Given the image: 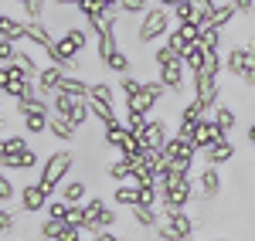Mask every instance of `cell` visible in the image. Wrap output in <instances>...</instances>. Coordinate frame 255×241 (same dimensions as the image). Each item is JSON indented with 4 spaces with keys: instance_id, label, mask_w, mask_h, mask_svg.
<instances>
[{
    "instance_id": "cell-1",
    "label": "cell",
    "mask_w": 255,
    "mask_h": 241,
    "mask_svg": "<svg viewBox=\"0 0 255 241\" xmlns=\"http://www.w3.org/2000/svg\"><path fill=\"white\" fill-rule=\"evenodd\" d=\"M160 190V211H187V204L197 197V187L191 177H177L170 170H163L157 177Z\"/></svg>"
},
{
    "instance_id": "cell-2",
    "label": "cell",
    "mask_w": 255,
    "mask_h": 241,
    "mask_svg": "<svg viewBox=\"0 0 255 241\" xmlns=\"http://www.w3.org/2000/svg\"><path fill=\"white\" fill-rule=\"evenodd\" d=\"M170 24H177L174 20V10H167V7H150L143 17H139V24H136V31H133V41L136 44H153V41H160V38H167L174 27Z\"/></svg>"
},
{
    "instance_id": "cell-3",
    "label": "cell",
    "mask_w": 255,
    "mask_h": 241,
    "mask_svg": "<svg viewBox=\"0 0 255 241\" xmlns=\"http://www.w3.org/2000/svg\"><path fill=\"white\" fill-rule=\"evenodd\" d=\"M72 166H75L72 150H55V153H48V160H44V166H41L38 183H44V190H48L51 197H58V187L68 180Z\"/></svg>"
},
{
    "instance_id": "cell-4",
    "label": "cell",
    "mask_w": 255,
    "mask_h": 241,
    "mask_svg": "<svg viewBox=\"0 0 255 241\" xmlns=\"http://www.w3.org/2000/svg\"><path fill=\"white\" fill-rule=\"evenodd\" d=\"M153 231H157V241H191V235L197 231V221L187 211H163V221Z\"/></svg>"
},
{
    "instance_id": "cell-5",
    "label": "cell",
    "mask_w": 255,
    "mask_h": 241,
    "mask_svg": "<svg viewBox=\"0 0 255 241\" xmlns=\"http://www.w3.org/2000/svg\"><path fill=\"white\" fill-rule=\"evenodd\" d=\"M85 214H89V224H85V231L96 238V235H102V231H113L119 221V214L109 207V204L102 201V197H89L85 201Z\"/></svg>"
},
{
    "instance_id": "cell-6",
    "label": "cell",
    "mask_w": 255,
    "mask_h": 241,
    "mask_svg": "<svg viewBox=\"0 0 255 241\" xmlns=\"http://www.w3.org/2000/svg\"><path fill=\"white\" fill-rule=\"evenodd\" d=\"M167 95V88H163V81L160 79H146L143 81V88H139V95H133L129 102H123L126 105V112H139V116H150L153 109L160 105V99Z\"/></svg>"
},
{
    "instance_id": "cell-7",
    "label": "cell",
    "mask_w": 255,
    "mask_h": 241,
    "mask_svg": "<svg viewBox=\"0 0 255 241\" xmlns=\"http://www.w3.org/2000/svg\"><path fill=\"white\" fill-rule=\"evenodd\" d=\"M221 190H225V177H221V170L218 166H201V173H197V204H211L221 197Z\"/></svg>"
},
{
    "instance_id": "cell-8",
    "label": "cell",
    "mask_w": 255,
    "mask_h": 241,
    "mask_svg": "<svg viewBox=\"0 0 255 241\" xmlns=\"http://www.w3.org/2000/svg\"><path fill=\"white\" fill-rule=\"evenodd\" d=\"M157 79L163 81V88L170 92V95H187V68H184V61L177 58L170 61V65H163V68H157Z\"/></svg>"
},
{
    "instance_id": "cell-9",
    "label": "cell",
    "mask_w": 255,
    "mask_h": 241,
    "mask_svg": "<svg viewBox=\"0 0 255 241\" xmlns=\"http://www.w3.org/2000/svg\"><path fill=\"white\" fill-rule=\"evenodd\" d=\"M191 95L197 102H204L208 109H215L218 99H221V81L211 79V75H204V72H197L194 79H191Z\"/></svg>"
},
{
    "instance_id": "cell-10",
    "label": "cell",
    "mask_w": 255,
    "mask_h": 241,
    "mask_svg": "<svg viewBox=\"0 0 255 241\" xmlns=\"http://www.w3.org/2000/svg\"><path fill=\"white\" fill-rule=\"evenodd\" d=\"M51 201V194L44 190V183H27L20 187V214H44V207Z\"/></svg>"
},
{
    "instance_id": "cell-11",
    "label": "cell",
    "mask_w": 255,
    "mask_h": 241,
    "mask_svg": "<svg viewBox=\"0 0 255 241\" xmlns=\"http://www.w3.org/2000/svg\"><path fill=\"white\" fill-rule=\"evenodd\" d=\"M170 136H174V133H170L167 119H160V116H150L146 129H143V136H136V140L143 143V150H163Z\"/></svg>"
},
{
    "instance_id": "cell-12",
    "label": "cell",
    "mask_w": 255,
    "mask_h": 241,
    "mask_svg": "<svg viewBox=\"0 0 255 241\" xmlns=\"http://www.w3.org/2000/svg\"><path fill=\"white\" fill-rule=\"evenodd\" d=\"M221 140H232V136H225V133H221V126H218L211 116H204V119L194 126V146H197V153L211 150V146L221 143Z\"/></svg>"
},
{
    "instance_id": "cell-13",
    "label": "cell",
    "mask_w": 255,
    "mask_h": 241,
    "mask_svg": "<svg viewBox=\"0 0 255 241\" xmlns=\"http://www.w3.org/2000/svg\"><path fill=\"white\" fill-rule=\"evenodd\" d=\"M249 58H252V51L242 44V41H235V44H228V51H225V72L232 75V79H245V68H249Z\"/></svg>"
},
{
    "instance_id": "cell-14",
    "label": "cell",
    "mask_w": 255,
    "mask_h": 241,
    "mask_svg": "<svg viewBox=\"0 0 255 241\" xmlns=\"http://www.w3.org/2000/svg\"><path fill=\"white\" fill-rule=\"evenodd\" d=\"M61 75H65V68H58V65H48V68H41V72H38V79H34V88H38L44 99H51V95L58 92Z\"/></svg>"
},
{
    "instance_id": "cell-15",
    "label": "cell",
    "mask_w": 255,
    "mask_h": 241,
    "mask_svg": "<svg viewBox=\"0 0 255 241\" xmlns=\"http://www.w3.org/2000/svg\"><path fill=\"white\" fill-rule=\"evenodd\" d=\"M235 160V143L232 140H221V143H215L211 150H204V166H225V163H232Z\"/></svg>"
},
{
    "instance_id": "cell-16",
    "label": "cell",
    "mask_w": 255,
    "mask_h": 241,
    "mask_svg": "<svg viewBox=\"0 0 255 241\" xmlns=\"http://www.w3.org/2000/svg\"><path fill=\"white\" fill-rule=\"evenodd\" d=\"M85 190H89V183L82 180V177H68L58 187V197L65 204H85Z\"/></svg>"
},
{
    "instance_id": "cell-17",
    "label": "cell",
    "mask_w": 255,
    "mask_h": 241,
    "mask_svg": "<svg viewBox=\"0 0 255 241\" xmlns=\"http://www.w3.org/2000/svg\"><path fill=\"white\" fill-rule=\"evenodd\" d=\"M27 41H34L41 51H51L58 38L48 31V24H44V20H27Z\"/></svg>"
},
{
    "instance_id": "cell-18",
    "label": "cell",
    "mask_w": 255,
    "mask_h": 241,
    "mask_svg": "<svg viewBox=\"0 0 255 241\" xmlns=\"http://www.w3.org/2000/svg\"><path fill=\"white\" fill-rule=\"evenodd\" d=\"M20 122H24V133H31V136H48V122H51V112H44V109H34V112L20 116Z\"/></svg>"
},
{
    "instance_id": "cell-19",
    "label": "cell",
    "mask_w": 255,
    "mask_h": 241,
    "mask_svg": "<svg viewBox=\"0 0 255 241\" xmlns=\"http://www.w3.org/2000/svg\"><path fill=\"white\" fill-rule=\"evenodd\" d=\"M38 150L31 146L27 153H20V157H10V160H0V170H20V173H31L34 166H38Z\"/></svg>"
},
{
    "instance_id": "cell-20",
    "label": "cell",
    "mask_w": 255,
    "mask_h": 241,
    "mask_svg": "<svg viewBox=\"0 0 255 241\" xmlns=\"http://www.w3.org/2000/svg\"><path fill=\"white\" fill-rule=\"evenodd\" d=\"M89 88H92V81H85L82 75H61L58 81V92H68V95H75V99H89Z\"/></svg>"
},
{
    "instance_id": "cell-21",
    "label": "cell",
    "mask_w": 255,
    "mask_h": 241,
    "mask_svg": "<svg viewBox=\"0 0 255 241\" xmlns=\"http://www.w3.org/2000/svg\"><path fill=\"white\" fill-rule=\"evenodd\" d=\"M133 166H136V160L119 157V160H113L109 166H106V177H109L113 183H129L133 180Z\"/></svg>"
},
{
    "instance_id": "cell-22",
    "label": "cell",
    "mask_w": 255,
    "mask_h": 241,
    "mask_svg": "<svg viewBox=\"0 0 255 241\" xmlns=\"http://www.w3.org/2000/svg\"><path fill=\"white\" fill-rule=\"evenodd\" d=\"M113 204L133 211V207L139 204V187L136 183H116V187H113Z\"/></svg>"
},
{
    "instance_id": "cell-23",
    "label": "cell",
    "mask_w": 255,
    "mask_h": 241,
    "mask_svg": "<svg viewBox=\"0 0 255 241\" xmlns=\"http://www.w3.org/2000/svg\"><path fill=\"white\" fill-rule=\"evenodd\" d=\"M211 119L221 126V133H225V136H232V133H235V126H238L235 109H232V105H225V102H218L215 109H211Z\"/></svg>"
},
{
    "instance_id": "cell-24",
    "label": "cell",
    "mask_w": 255,
    "mask_h": 241,
    "mask_svg": "<svg viewBox=\"0 0 255 241\" xmlns=\"http://www.w3.org/2000/svg\"><path fill=\"white\" fill-rule=\"evenodd\" d=\"M48 136H55V140H61V143H72L75 136H79V129H75L72 122L65 119V116H55V112H51V122H48Z\"/></svg>"
},
{
    "instance_id": "cell-25",
    "label": "cell",
    "mask_w": 255,
    "mask_h": 241,
    "mask_svg": "<svg viewBox=\"0 0 255 241\" xmlns=\"http://www.w3.org/2000/svg\"><path fill=\"white\" fill-rule=\"evenodd\" d=\"M204 44L201 41H194V44H187L184 48V55H180V61H184V68H187V75H197L201 72V65H204Z\"/></svg>"
},
{
    "instance_id": "cell-26",
    "label": "cell",
    "mask_w": 255,
    "mask_h": 241,
    "mask_svg": "<svg viewBox=\"0 0 255 241\" xmlns=\"http://www.w3.org/2000/svg\"><path fill=\"white\" fill-rule=\"evenodd\" d=\"M129 214H133V224H136V228H157V224L163 221V211H160V207H143V204H136Z\"/></svg>"
},
{
    "instance_id": "cell-27",
    "label": "cell",
    "mask_w": 255,
    "mask_h": 241,
    "mask_svg": "<svg viewBox=\"0 0 255 241\" xmlns=\"http://www.w3.org/2000/svg\"><path fill=\"white\" fill-rule=\"evenodd\" d=\"M31 146L24 136L17 133H10V136H0V160H10V157H20V153H27Z\"/></svg>"
},
{
    "instance_id": "cell-28",
    "label": "cell",
    "mask_w": 255,
    "mask_h": 241,
    "mask_svg": "<svg viewBox=\"0 0 255 241\" xmlns=\"http://www.w3.org/2000/svg\"><path fill=\"white\" fill-rule=\"evenodd\" d=\"M65 228H68V221H61V218H44L41 228H38V238L41 241H58L65 235Z\"/></svg>"
},
{
    "instance_id": "cell-29",
    "label": "cell",
    "mask_w": 255,
    "mask_h": 241,
    "mask_svg": "<svg viewBox=\"0 0 255 241\" xmlns=\"http://www.w3.org/2000/svg\"><path fill=\"white\" fill-rule=\"evenodd\" d=\"M89 99H96V102H102V105H113V109H116V88H113L109 81H92Z\"/></svg>"
},
{
    "instance_id": "cell-30",
    "label": "cell",
    "mask_w": 255,
    "mask_h": 241,
    "mask_svg": "<svg viewBox=\"0 0 255 241\" xmlns=\"http://www.w3.org/2000/svg\"><path fill=\"white\" fill-rule=\"evenodd\" d=\"M102 68H106L109 75H119V79H123V75H129V68H133V65H129V55H126V51L119 48V51H116V55H113L109 61H106Z\"/></svg>"
},
{
    "instance_id": "cell-31",
    "label": "cell",
    "mask_w": 255,
    "mask_h": 241,
    "mask_svg": "<svg viewBox=\"0 0 255 241\" xmlns=\"http://www.w3.org/2000/svg\"><path fill=\"white\" fill-rule=\"evenodd\" d=\"M235 17H238V10L232 7V0H228V3H218V10L211 14V24H215L218 31H228V24Z\"/></svg>"
},
{
    "instance_id": "cell-32",
    "label": "cell",
    "mask_w": 255,
    "mask_h": 241,
    "mask_svg": "<svg viewBox=\"0 0 255 241\" xmlns=\"http://www.w3.org/2000/svg\"><path fill=\"white\" fill-rule=\"evenodd\" d=\"M102 133H106V136H102V140L109 143V146H123V143H126V136H129V129H126V122L119 119V122H113V126H102Z\"/></svg>"
},
{
    "instance_id": "cell-33",
    "label": "cell",
    "mask_w": 255,
    "mask_h": 241,
    "mask_svg": "<svg viewBox=\"0 0 255 241\" xmlns=\"http://www.w3.org/2000/svg\"><path fill=\"white\" fill-rule=\"evenodd\" d=\"M174 20H177V24H197L201 14H197L194 0H180V3L174 7Z\"/></svg>"
},
{
    "instance_id": "cell-34",
    "label": "cell",
    "mask_w": 255,
    "mask_h": 241,
    "mask_svg": "<svg viewBox=\"0 0 255 241\" xmlns=\"http://www.w3.org/2000/svg\"><path fill=\"white\" fill-rule=\"evenodd\" d=\"M201 72L211 75V79H221V51H218V48H208V51H204V65H201Z\"/></svg>"
},
{
    "instance_id": "cell-35",
    "label": "cell",
    "mask_w": 255,
    "mask_h": 241,
    "mask_svg": "<svg viewBox=\"0 0 255 241\" xmlns=\"http://www.w3.org/2000/svg\"><path fill=\"white\" fill-rule=\"evenodd\" d=\"M150 10V0H119V14L123 17H143Z\"/></svg>"
},
{
    "instance_id": "cell-36",
    "label": "cell",
    "mask_w": 255,
    "mask_h": 241,
    "mask_svg": "<svg viewBox=\"0 0 255 241\" xmlns=\"http://www.w3.org/2000/svg\"><path fill=\"white\" fill-rule=\"evenodd\" d=\"M72 105H75V95H68V92H55V95H51V112H55V116H65V119H68Z\"/></svg>"
},
{
    "instance_id": "cell-37",
    "label": "cell",
    "mask_w": 255,
    "mask_h": 241,
    "mask_svg": "<svg viewBox=\"0 0 255 241\" xmlns=\"http://www.w3.org/2000/svg\"><path fill=\"white\" fill-rule=\"evenodd\" d=\"M139 88H143V81H139L136 75H133V72L119 79V92H123V102H129L133 95H139Z\"/></svg>"
},
{
    "instance_id": "cell-38",
    "label": "cell",
    "mask_w": 255,
    "mask_h": 241,
    "mask_svg": "<svg viewBox=\"0 0 255 241\" xmlns=\"http://www.w3.org/2000/svg\"><path fill=\"white\" fill-rule=\"evenodd\" d=\"M14 197H20V190H17V183L7 177V170H0V204H10Z\"/></svg>"
},
{
    "instance_id": "cell-39",
    "label": "cell",
    "mask_w": 255,
    "mask_h": 241,
    "mask_svg": "<svg viewBox=\"0 0 255 241\" xmlns=\"http://www.w3.org/2000/svg\"><path fill=\"white\" fill-rule=\"evenodd\" d=\"M68 211H72V204H65L61 197H51L48 207H44V218H61V221H68Z\"/></svg>"
},
{
    "instance_id": "cell-40",
    "label": "cell",
    "mask_w": 255,
    "mask_h": 241,
    "mask_svg": "<svg viewBox=\"0 0 255 241\" xmlns=\"http://www.w3.org/2000/svg\"><path fill=\"white\" fill-rule=\"evenodd\" d=\"M14 65H20V68H24V72H27L31 79H38V72H41V65L34 61V55H31V51H17V58H14Z\"/></svg>"
},
{
    "instance_id": "cell-41",
    "label": "cell",
    "mask_w": 255,
    "mask_h": 241,
    "mask_svg": "<svg viewBox=\"0 0 255 241\" xmlns=\"http://www.w3.org/2000/svg\"><path fill=\"white\" fill-rule=\"evenodd\" d=\"M68 224H72V228H82V231H85V224H89L85 204H72V211H68Z\"/></svg>"
},
{
    "instance_id": "cell-42",
    "label": "cell",
    "mask_w": 255,
    "mask_h": 241,
    "mask_svg": "<svg viewBox=\"0 0 255 241\" xmlns=\"http://www.w3.org/2000/svg\"><path fill=\"white\" fill-rule=\"evenodd\" d=\"M14 58H17V44L0 38V65H14Z\"/></svg>"
},
{
    "instance_id": "cell-43",
    "label": "cell",
    "mask_w": 255,
    "mask_h": 241,
    "mask_svg": "<svg viewBox=\"0 0 255 241\" xmlns=\"http://www.w3.org/2000/svg\"><path fill=\"white\" fill-rule=\"evenodd\" d=\"M163 44H167V48H170V51H174V55H184V48H187V41L180 38V31H170V34H167V38H163Z\"/></svg>"
},
{
    "instance_id": "cell-44",
    "label": "cell",
    "mask_w": 255,
    "mask_h": 241,
    "mask_svg": "<svg viewBox=\"0 0 255 241\" xmlns=\"http://www.w3.org/2000/svg\"><path fill=\"white\" fill-rule=\"evenodd\" d=\"M177 58H180V55H174V51H170L167 44H160L157 51H153V65H157V68H163V65H170V61H177Z\"/></svg>"
},
{
    "instance_id": "cell-45",
    "label": "cell",
    "mask_w": 255,
    "mask_h": 241,
    "mask_svg": "<svg viewBox=\"0 0 255 241\" xmlns=\"http://www.w3.org/2000/svg\"><path fill=\"white\" fill-rule=\"evenodd\" d=\"M177 31H180V38L187 41V44H194V41H201V27L197 24H174Z\"/></svg>"
},
{
    "instance_id": "cell-46",
    "label": "cell",
    "mask_w": 255,
    "mask_h": 241,
    "mask_svg": "<svg viewBox=\"0 0 255 241\" xmlns=\"http://www.w3.org/2000/svg\"><path fill=\"white\" fill-rule=\"evenodd\" d=\"M14 224H17V214L7 204H0V231H14Z\"/></svg>"
},
{
    "instance_id": "cell-47",
    "label": "cell",
    "mask_w": 255,
    "mask_h": 241,
    "mask_svg": "<svg viewBox=\"0 0 255 241\" xmlns=\"http://www.w3.org/2000/svg\"><path fill=\"white\" fill-rule=\"evenodd\" d=\"M58 241H85V231H82V228H72V224H68V228H65V235H61Z\"/></svg>"
},
{
    "instance_id": "cell-48",
    "label": "cell",
    "mask_w": 255,
    "mask_h": 241,
    "mask_svg": "<svg viewBox=\"0 0 255 241\" xmlns=\"http://www.w3.org/2000/svg\"><path fill=\"white\" fill-rule=\"evenodd\" d=\"M232 7H235L238 14H245V17H252V10H255V0H232Z\"/></svg>"
},
{
    "instance_id": "cell-49",
    "label": "cell",
    "mask_w": 255,
    "mask_h": 241,
    "mask_svg": "<svg viewBox=\"0 0 255 241\" xmlns=\"http://www.w3.org/2000/svg\"><path fill=\"white\" fill-rule=\"evenodd\" d=\"M96 241H123L116 235V231H102V235H96Z\"/></svg>"
},
{
    "instance_id": "cell-50",
    "label": "cell",
    "mask_w": 255,
    "mask_h": 241,
    "mask_svg": "<svg viewBox=\"0 0 255 241\" xmlns=\"http://www.w3.org/2000/svg\"><path fill=\"white\" fill-rule=\"evenodd\" d=\"M245 143L255 150V122H249V133H245Z\"/></svg>"
},
{
    "instance_id": "cell-51",
    "label": "cell",
    "mask_w": 255,
    "mask_h": 241,
    "mask_svg": "<svg viewBox=\"0 0 255 241\" xmlns=\"http://www.w3.org/2000/svg\"><path fill=\"white\" fill-rule=\"evenodd\" d=\"M51 3H55L58 10H61V7H79V0H51Z\"/></svg>"
},
{
    "instance_id": "cell-52",
    "label": "cell",
    "mask_w": 255,
    "mask_h": 241,
    "mask_svg": "<svg viewBox=\"0 0 255 241\" xmlns=\"http://www.w3.org/2000/svg\"><path fill=\"white\" fill-rule=\"evenodd\" d=\"M157 3H160V7H167V10H174V7L180 3V0H157Z\"/></svg>"
},
{
    "instance_id": "cell-53",
    "label": "cell",
    "mask_w": 255,
    "mask_h": 241,
    "mask_svg": "<svg viewBox=\"0 0 255 241\" xmlns=\"http://www.w3.org/2000/svg\"><path fill=\"white\" fill-rule=\"evenodd\" d=\"M0 119H7V116H3V95H0Z\"/></svg>"
},
{
    "instance_id": "cell-54",
    "label": "cell",
    "mask_w": 255,
    "mask_h": 241,
    "mask_svg": "<svg viewBox=\"0 0 255 241\" xmlns=\"http://www.w3.org/2000/svg\"><path fill=\"white\" fill-rule=\"evenodd\" d=\"M0 129H7V119H0Z\"/></svg>"
},
{
    "instance_id": "cell-55",
    "label": "cell",
    "mask_w": 255,
    "mask_h": 241,
    "mask_svg": "<svg viewBox=\"0 0 255 241\" xmlns=\"http://www.w3.org/2000/svg\"><path fill=\"white\" fill-rule=\"evenodd\" d=\"M211 241H228V238H211Z\"/></svg>"
},
{
    "instance_id": "cell-56",
    "label": "cell",
    "mask_w": 255,
    "mask_h": 241,
    "mask_svg": "<svg viewBox=\"0 0 255 241\" xmlns=\"http://www.w3.org/2000/svg\"><path fill=\"white\" fill-rule=\"evenodd\" d=\"M89 241H96V238H89Z\"/></svg>"
}]
</instances>
